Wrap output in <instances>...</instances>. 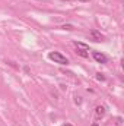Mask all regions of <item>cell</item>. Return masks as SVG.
<instances>
[{
  "label": "cell",
  "instance_id": "52a82bcc",
  "mask_svg": "<svg viewBox=\"0 0 124 126\" xmlns=\"http://www.w3.org/2000/svg\"><path fill=\"white\" fill-rule=\"evenodd\" d=\"M96 79H98V81H105V76H104L102 73H96Z\"/></svg>",
  "mask_w": 124,
  "mask_h": 126
},
{
  "label": "cell",
  "instance_id": "8fae6325",
  "mask_svg": "<svg viewBox=\"0 0 124 126\" xmlns=\"http://www.w3.org/2000/svg\"><path fill=\"white\" fill-rule=\"evenodd\" d=\"M79 1H83V3H86V1H89V0H79Z\"/></svg>",
  "mask_w": 124,
  "mask_h": 126
},
{
  "label": "cell",
  "instance_id": "7c38bea8",
  "mask_svg": "<svg viewBox=\"0 0 124 126\" xmlns=\"http://www.w3.org/2000/svg\"><path fill=\"white\" fill-rule=\"evenodd\" d=\"M92 126H98V123H93V125Z\"/></svg>",
  "mask_w": 124,
  "mask_h": 126
},
{
  "label": "cell",
  "instance_id": "7a4b0ae2",
  "mask_svg": "<svg viewBox=\"0 0 124 126\" xmlns=\"http://www.w3.org/2000/svg\"><path fill=\"white\" fill-rule=\"evenodd\" d=\"M92 57L93 60L96 63H101V64H104V63H107V56L104 54V53H101V51H92Z\"/></svg>",
  "mask_w": 124,
  "mask_h": 126
},
{
  "label": "cell",
  "instance_id": "9c48e42d",
  "mask_svg": "<svg viewBox=\"0 0 124 126\" xmlns=\"http://www.w3.org/2000/svg\"><path fill=\"white\" fill-rule=\"evenodd\" d=\"M74 98H76V100H74V101H76V104H80V103H82V100H80V97H74Z\"/></svg>",
  "mask_w": 124,
  "mask_h": 126
},
{
  "label": "cell",
  "instance_id": "8992f818",
  "mask_svg": "<svg viewBox=\"0 0 124 126\" xmlns=\"http://www.w3.org/2000/svg\"><path fill=\"white\" fill-rule=\"evenodd\" d=\"M77 54H79V56H82V57H85V59H88V57H89V53H88L86 50H80V48H79V50H77Z\"/></svg>",
  "mask_w": 124,
  "mask_h": 126
},
{
  "label": "cell",
  "instance_id": "277c9868",
  "mask_svg": "<svg viewBox=\"0 0 124 126\" xmlns=\"http://www.w3.org/2000/svg\"><path fill=\"white\" fill-rule=\"evenodd\" d=\"M95 114H96V117H102L105 114V107L104 106H98L95 109Z\"/></svg>",
  "mask_w": 124,
  "mask_h": 126
},
{
  "label": "cell",
  "instance_id": "ba28073f",
  "mask_svg": "<svg viewBox=\"0 0 124 126\" xmlns=\"http://www.w3.org/2000/svg\"><path fill=\"white\" fill-rule=\"evenodd\" d=\"M62 28H63V30H73V25H70V24H67V25H63Z\"/></svg>",
  "mask_w": 124,
  "mask_h": 126
},
{
  "label": "cell",
  "instance_id": "6da1fadb",
  "mask_svg": "<svg viewBox=\"0 0 124 126\" xmlns=\"http://www.w3.org/2000/svg\"><path fill=\"white\" fill-rule=\"evenodd\" d=\"M48 59L53 60L54 63H59V64H69V59L66 56H63L62 53H59V51H50Z\"/></svg>",
  "mask_w": 124,
  "mask_h": 126
},
{
  "label": "cell",
  "instance_id": "5b68a950",
  "mask_svg": "<svg viewBox=\"0 0 124 126\" xmlns=\"http://www.w3.org/2000/svg\"><path fill=\"white\" fill-rule=\"evenodd\" d=\"M74 46L77 47V48H80V50H89V46L88 44H85V43H77V41H74Z\"/></svg>",
  "mask_w": 124,
  "mask_h": 126
},
{
  "label": "cell",
  "instance_id": "3957f363",
  "mask_svg": "<svg viewBox=\"0 0 124 126\" xmlns=\"http://www.w3.org/2000/svg\"><path fill=\"white\" fill-rule=\"evenodd\" d=\"M91 37H92L95 41H102V40H104V35L99 31H96V30H92V31H91Z\"/></svg>",
  "mask_w": 124,
  "mask_h": 126
},
{
  "label": "cell",
  "instance_id": "30bf717a",
  "mask_svg": "<svg viewBox=\"0 0 124 126\" xmlns=\"http://www.w3.org/2000/svg\"><path fill=\"white\" fill-rule=\"evenodd\" d=\"M63 126H72V125H70V123H64Z\"/></svg>",
  "mask_w": 124,
  "mask_h": 126
}]
</instances>
